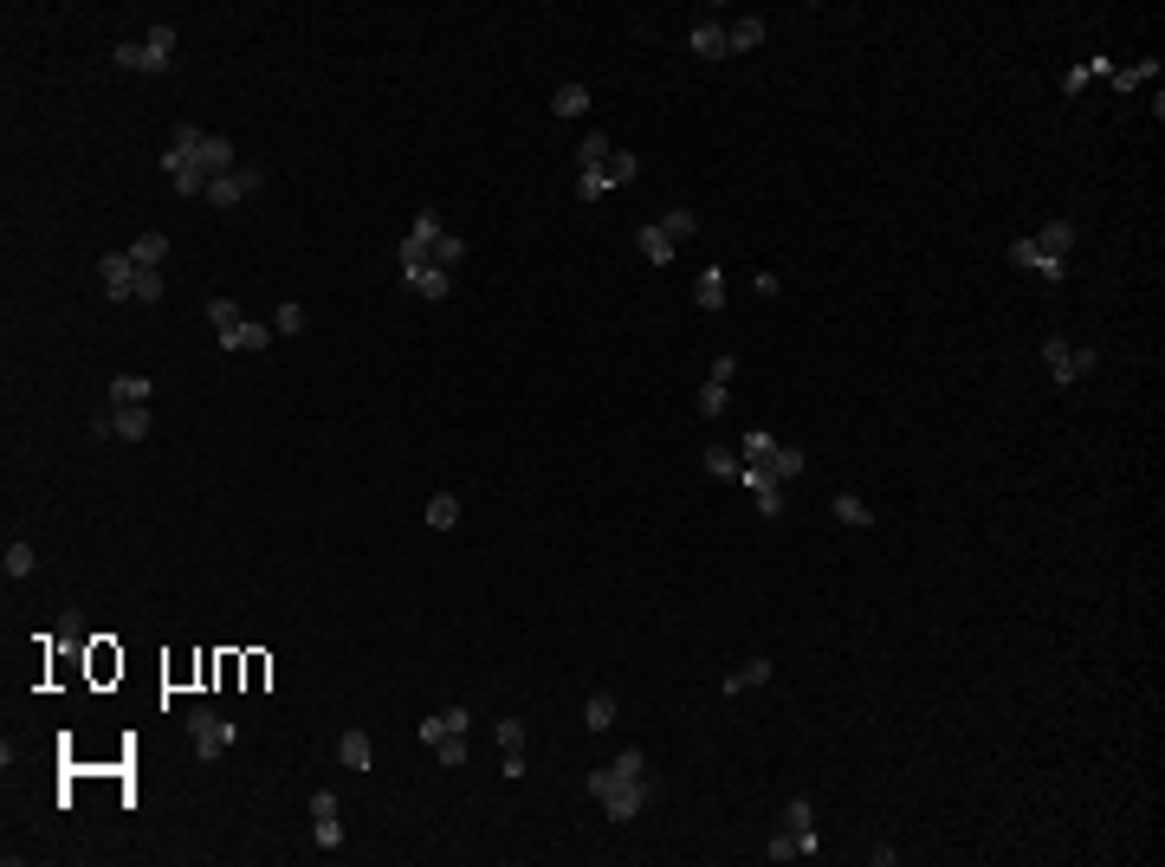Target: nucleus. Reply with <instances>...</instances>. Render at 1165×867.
I'll return each mask as SVG.
<instances>
[{"instance_id":"obj_1","label":"nucleus","mask_w":1165,"mask_h":867,"mask_svg":"<svg viewBox=\"0 0 1165 867\" xmlns=\"http://www.w3.org/2000/svg\"><path fill=\"white\" fill-rule=\"evenodd\" d=\"M162 169H169V182L182 188V195H208L214 175L240 169V162H233V143H227V136H208L201 123H175L169 149H162Z\"/></svg>"},{"instance_id":"obj_2","label":"nucleus","mask_w":1165,"mask_h":867,"mask_svg":"<svg viewBox=\"0 0 1165 867\" xmlns=\"http://www.w3.org/2000/svg\"><path fill=\"white\" fill-rule=\"evenodd\" d=\"M738 460H751L758 473H771L777 486H790V479H803V466H810V453L803 447H784L771 428H751L745 434V447H738Z\"/></svg>"},{"instance_id":"obj_3","label":"nucleus","mask_w":1165,"mask_h":867,"mask_svg":"<svg viewBox=\"0 0 1165 867\" xmlns=\"http://www.w3.org/2000/svg\"><path fill=\"white\" fill-rule=\"evenodd\" d=\"M169 52H175V26L156 20L143 39H117V72H169Z\"/></svg>"},{"instance_id":"obj_4","label":"nucleus","mask_w":1165,"mask_h":867,"mask_svg":"<svg viewBox=\"0 0 1165 867\" xmlns=\"http://www.w3.org/2000/svg\"><path fill=\"white\" fill-rule=\"evenodd\" d=\"M1043 363H1049V382H1055V389H1075L1081 376H1094V369H1101V350H1075L1068 337H1049L1043 343Z\"/></svg>"},{"instance_id":"obj_5","label":"nucleus","mask_w":1165,"mask_h":867,"mask_svg":"<svg viewBox=\"0 0 1165 867\" xmlns=\"http://www.w3.org/2000/svg\"><path fill=\"white\" fill-rule=\"evenodd\" d=\"M188 738H195V758H201V764H214V758H221V751L233 745V738H240V725L221 719L214 706H195V712H188Z\"/></svg>"},{"instance_id":"obj_6","label":"nucleus","mask_w":1165,"mask_h":867,"mask_svg":"<svg viewBox=\"0 0 1165 867\" xmlns=\"http://www.w3.org/2000/svg\"><path fill=\"white\" fill-rule=\"evenodd\" d=\"M441 214H434V208H421L415 220H408V240L402 246H395V259H402V266H428V259H434V246H441Z\"/></svg>"},{"instance_id":"obj_7","label":"nucleus","mask_w":1165,"mask_h":867,"mask_svg":"<svg viewBox=\"0 0 1165 867\" xmlns=\"http://www.w3.org/2000/svg\"><path fill=\"white\" fill-rule=\"evenodd\" d=\"M259 188H266V169L240 162V169H227V175H214V182H208V201H214V208H240V201L259 195Z\"/></svg>"},{"instance_id":"obj_8","label":"nucleus","mask_w":1165,"mask_h":867,"mask_svg":"<svg viewBox=\"0 0 1165 867\" xmlns=\"http://www.w3.org/2000/svg\"><path fill=\"white\" fill-rule=\"evenodd\" d=\"M641 777H648V758H641V751L628 745V751H615V764L589 770V777H583V790H589V796H609L615 783H641Z\"/></svg>"},{"instance_id":"obj_9","label":"nucleus","mask_w":1165,"mask_h":867,"mask_svg":"<svg viewBox=\"0 0 1165 867\" xmlns=\"http://www.w3.org/2000/svg\"><path fill=\"white\" fill-rule=\"evenodd\" d=\"M1004 259H1010V266H1023V272H1036V279H1068V259H1055V253H1043V246H1036V233H1030V240H1010L1004 246Z\"/></svg>"},{"instance_id":"obj_10","label":"nucleus","mask_w":1165,"mask_h":867,"mask_svg":"<svg viewBox=\"0 0 1165 867\" xmlns=\"http://www.w3.org/2000/svg\"><path fill=\"white\" fill-rule=\"evenodd\" d=\"M149 408H104L98 421H91V434H104V440H149Z\"/></svg>"},{"instance_id":"obj_11","label":"nucleus","mask_w":1165,"mask_h":867,"mask_svg":"<svg viewBox=\"0 0 1165 867\" xmlns=\"http://www.w3.org/2000/svg\"><path fill=\"white\" fill-rule=\"evenodd\" d=\"M648 803H654V777H641V783H615V790L602 796V816H609V822H635Z\"/></svg>"},{"instance_id":"obj_12","label":"nucleus","mask_w":1165,"mask_h":867,"mask_svg":"<svg viewBox=\"0 0 1165 867\" xmlns=\"http://www.w3.org/2000/svg\"><path fill=\"white\" fill-rule=\"evenodd\" d=\"M784 829L797 835V855H822V829H816V803H810V796H790V803H784Z\"/></svg>"},{"instance_id":"obj_13","label":"nucleus","mask_w":1165,"mask_h":867,"mask_svg":"<svg viewBox=\"0 0 1165 867\" xmlns=\"http://www.w3.org/2000/svg\"><path fill=\"white\" fill-rule=\"evenodd\" d=\"M98 279H104V298H111V305H130V298H136V259L130 253H104Z\"/></svg>"},{"instance_id":"obj_14","label":"nucleus","mask_w":1165,"mask_h":867,"mask_svg":"<svg viewBox=\"0 0 1165 867\" xmlns=\"http://www.w3.org/2000/svg\"><path fill=\"white\" fill-rule=\"evenodd\" d=\"M738 486H751V499H758V512L764 518H784V486H777L771 473H758V466H738Z\"/></svg>"},{"instance_id":"obj_15","label":"nucleus","mask_w":1165,"mask_h":867,"mask_svg":"<svg viewBox=\"0 0 1165 867\" xmlns=\"http://www.w3.org/2000/svg\"><path fill=\"white\" fill-rule=\"evenodd\" d=\"M402 285L415 298H428V305H441V298L454 292V272H441V266H402Z\"/></svg>"},{"instance_id":"obj_16","label":"nucleus","mask_w":1165,"mask_h":867,"mask_svg":"<svg viewBox=\"0 0 1165 867\" xmlns=\"http://www.w3.org/2000/svg\"><path fill=\"white\" fill-rule=\"evenodd\" d=\"M771 673H777V667H771V654H751L745 667H732V673L719 680V693H725V699H738V693H751V686H771Z\"/></svg>"},{"instance_id":"obj_17","label":"nucleus","mask_w":1165,"mask_h":867,"mask_svg":"<svg viewBox=\"0 0 1165 867\" xmlns=\"http://www.w3.org/2000/svg\"><path fill=\"white\" fill-rule=\"evenodd\" d=\"M466 725H473V712H466V706H447V712H428V719L415 725V738H421V745H441V738L466 732Z\"/></svg>"},{"instance_id":"obj_18","label":"nucleus","mask_w":1165,"mask_h":867,"mask_svg":"<svg viewBox=\"0 0 1165 867\" xmlns=\"http://www.w3.org/2000/svg\"><path fill=\"white\" fill-rule=\"evenodd\" d=\"M279 337L272 324H259V318H246V324H233V330H221V350H233V356H253V350H266V343Z\"/></svg>"},{"instance_id":"obj_19","label":"nucleus","mask_w":1165,"mask_h":867,"mask_svg":"<svg viewBox=\"0 0 1165 867\" xmlns=\"http://www.w3.org/2000/svg\"><path fill=\"white\" fill-rule=\"evenodd\" d=\"M687 52H693V59H732V39H725L719 20H699L687 33Z\"/></svg>"},{"instance_id":"obj_20","label":"nucleus","mask_w":1165,"mask_h":867,"mask_svg":"<svg viewBox=\"0 0 1165 867\" xmlns=\"http://www.w3.org/2000/svg\"><path fill=\"white\" fill-rule=\"evenodd\" d=\"M764 33H771V20H764V13H738V20L725 26L732 52H758V46H764Z\"/></svg>"},{"instance_id":"obj_21","label":"nucleus","mask_w":1165,"mask_h":867,"mask_svg":"<svg viewBox=\"0 0 1165 867\" xmlns=\"http://www.w3.org/2000/svg\"><path fill=\"white\" fill-rule=\"evenodd\" d=\"M635 246H641V259H648V266H667V259H674V233H667L661 227V220H654V227H635Z\"/></svg>"},{"instance_id":"obj_22","label":"nucleus","mask_w":1165,"mask_h":867,"mask_svg":"<svg viewBox=\"0 0 1165 867\" xmlns=\"http://www.w3.org/2000/svg\"><path fill=\"white\" fill-rule=\"evenodd\" d=\"M156 402V382L149 376H117L111 382V408H149Z\"/></svg>"},{"instance_id":"obj_23","label":"nucleus","mask_w":1165,"mask_h":867,"mask_svg":"<svg viewBox=\"0 0 1165 867\" xmlns=\"http://www.w3.org/2000/svg\"><path fill=\"white\" fill-rule=\"evenodd\" d=\"M123 253H130L143 272H162V259H169V233H143V240H130Z\"/></svg>"},{"instance_id":"obj_24","label":"nucleus","mask_w":1165,"mask_h":867,"mask_svg":"<svg viewBox=\"0 0 1165 867\" xmlns=\"http://www.w3.org/2000/svg\"><path fill=\"white\" fill-rule=\"evenodd\" d=\"M693 305H699V311H725V272H719V266H706V272L693 279Z\"/></svg>"},{"instance_id":"obj_25","label":"nucleus","mask_w":1165,"mask_h":867,"mask_svg":"<svg viewBox=\"0 0 1165 867\" xmlns=\"http://www.w3.org/2000/svg\"><path fill=\"white\" fill-rule=\"evenodd\" d=\"M337 758H344L350 770H376V745H369V732H344V738H337Z\"/></svg>"},{"instance_id":"obj_26","label":"nucleus","mask_w":1165,"mask_h":867,"mask_svg":"<svg viewBox=\"0 0 1165 867\" xmlns=\"http://www.w3.org/2000/svg\"><path fill=\"white\" fill-rule=\"evenodd\" d=\"M829 512L842 518V525H855V531H868V525H874V505H868V499H855V492H835V505H829Z\"/></svg>"},{"instance_id":"obj_27","label":"nucleus","mask_w":1165,"mask_h":867,"mask_svg":"<svg viewBox=\"0 0 1165 867\" xmlns=\"http://www.w3.org/2000/svg\"><path fill=\"white\" fill-rule=\"evenodd\" d=\"M615 712H622V706H615V693H589L583 699V725H589V732H609Z\"/></svg>"},{"instance_id":"obj_28","label":"nucleus","mask_w":1165,"mask_h":867,"mask_svg":"<svg viewBox=\"0 0 1165 867\" xmlns=\"http://www.w3.org/2000/svg\"><path fill=\"white\" fill-rule=\"evenodd\" d=\"M1107 72H1114V65H1107V52H1094V59H1081L1075 72H1062V91H1068V98H1075V91L1088 85V78H1107Z\"/></svg>"},{"instance_id":"obj_29","label":"nucleus","mask_w":1165,"mask_h":867,"mask_svg":"<svg viewBox=\"0 0 1165 867\" xmlns=\"http://www.w3.org/2000/svg\"><path fill=\"white\" fill-rule=\"evenodd\" d=\"M0 570H7V583H20V576H33V570H39L33 544H20V538H13V544H7V557H0Z\"/></svg>"},{"instance_id":"obj_30","label":"nucleus","mask_w":1165,"mask_h":867,"mask_svg":"<svg viewBox=\"0 0 1165 867\" xmlns=\"http://www.w3.org/2000/svg\"><path fill=\"white\" fill-rule=\"evenodd\" d=\"M460 525V499L454 492H434L428 499V531H454Z\"/></svg>"},{"instance_id":"obj_31","label":"nucleus","mask_w":1165,"mask_h":867,"mask_svg":"<svg viewBox=\"0 0 1165 867\" xmlns=\"http://www.w3.org/2000/svg\"><path fill=\"white\" fill-rule=\"evenodd\" d=\"M615 156V143L602 130H583V149H577V169H602V162Z\"/></svg>"},{"instance_id":"obj_32","label":"nucleus","mask_w":1165,"mask_h":867,"mask_svg":"<svg viewBox=\"0 0 1165 867\" xmlns=\"http://www.w3.org/2000/svg\"><path fill=\"white\" fill-rule=\"evenodd\" d=\"M699 466H706V473H719V479H738V466H745V460H738L732 447H719V440H712V447L699 453Z\"/></svg>"},{"instance_id":"obj_33","label":"nucleus","mask_w":1165,"mask_h":867,"mask_svg":"<svg viewBox=\"0 0 1165 867\" xmlns=\"http://www.w3.org/2000/svg\"><path fill=\"white\" fill-rule=\"evenodd\" d=\"M609 188H615V182H609V162H602V169H583V175H577V201H583V208H589V201H602Z\"/></svg>"},{"instance_id":"obj_34","label":"nucleus","mask_w":1165,"mask_h":867,"mask_svg":"<svg viewBox=\"0 0 1165 867\" xmlns=\"http://www.w3.org/2000/svg\"><path fill=\"white\" fill-rule=\"evenodd\" d=\"M311 848H344V822H337V816H311Z\"/></svg>"},{"instance_id":"obj_35","label":"nucleus","mask_w":1165,"mask_h":867,"mask_svg":"<svg viewBox=\"0 0 1165 867\" xmlns=\"http://www.w3.org/2000/svg\"><path fill=\"white\" fill-rule=\"evenodd\" d=\"M551 110H557V117H583V110H589V85H564L551 98Z\"/></svg>"},{"instance_id":"obj_36","label":"nucleus","mask_w":1165,"mask_h":867,"mask_svg":"<svg viewBox=\"0 0 1165 867\" xmlns=\"http://www.w3.org/2000/svg\"><path fill=\"white\" fill-rule=\"evenodd\" d=\"M725 395H732V389L706 376V389H699V421H719V415H725Z\"/></svg>"},{"instance_id":"obj_37","label":"nucleus","mask_w":1165,"mask_h":867,"mask_svg":"<svg viewBox=\"0 0 1165 867\" xmlns=\"http://www.w3.org/2000/svg\"><path fill=\"white\" fill-rule=\"evenodd\" d=\"M1107 78H1114L1120 91H1140L1146 78H1159V59H1140V65H1127V72H1107Z\"/></svg>"},{"instance_id":"obj_38","label":"nucleus","mask_w":1165,"mask_h":867,"mask_svg":"<svg viewBox=\"0 0 1165 867\" xmlns=\"http://www.w3.org/2000/svg\"><path fill=\"white\" fill-rule=\"evenodd\" d=\"M635 175H641V156H635V149H615V156H609V182L622 188V182H635Z\"/></svg>"},{"instance_id":"obj_39","label":"nucleus","mask_w":1165,"mask_h":867,"mask_svg":"<svg viewBox=\"0 0 1165 867\" xmlns=\"http://www.w3.org/2000/svg\"><path fill=\"white\" fill-rule=\"evenodd\" d=\"M492 745H499V751H525V719H499V725H492Z\"/></svg>"},{"instance_id":"obj_40","label":"nucleus","mask_w":1165,"mask_h":867,"mask_svg":"<svg viewBox=\"0 0 1165 867\" xmlns=\"http://www.w3.org/2000/svg\"><path fill=\"white\" fill-rule=\"evenodd\" d=\"M460 259H466V240H454V233H441V246H434V259H428V266H441V272H454V266H460Z\"/></svg>"},{"instance_id":"obj_41","label":"nucleus","mask_w":1165,"mask_h":867,"mask_svg":"<svg viewBox=\"0 0 1165 867\" xmlns=\"http://www.w3.org/2000/svg\"><path fill=\"white\" fill-rule=\"evenodd\" d=\"M305 305H279V318H272V330H279V337H305Z\"/></svg>"},{"instance_id":"obj_42","label":"nucleus","mask_w":1165,"mask_h":867,"mask_svg":"<svg viewBox=\"0 0 1165 867\" xmlns=\"http://www.w3.org/2000/svg\"><path fill=\"white\" fill-rule=\"evenodd\" d=\"M208 324L214 330H233V324H246V311L233 305V298H214V305H208Z\"/></svg>"},{"instance_id":"obj_43","label":"nucleus","mask_w":1165,"mask_h":867,"mask_svg":"<svg viewBox=\"0 0 1165 867\" xmlns=\"http://www.w3.org/2000/svg\"><path fill=\"white\" fill-rule=\"evenodd\" d=\"M162 292H169V279H162V272H143V266H136V298H143V305H156Z\"/></svg>"},{"instance_id":"obj_44","label":"nucleus","mask_w":1165,"mask_h":867,"mask_svg":"<svg viewBox=\"0 0 1165 867\" xmlns=\"http://www.w3.org/2000/svg\"><path fill=\"white\" fill-rule=\"evenodd\" d=\"M434 758H441V764H466V732L441 738V745H434Z\"/></svg>"},{"instance_id":"obj_45","label":"nucleus","mask_w":1165,"mask_h":867,"mask_svg":"<svg viewBox=\"0 0 1165 867\" xmlns=\"http://www.w3.org/2000/svg\"><path fill=\"white\" fill-rule=\"evenodd\" d=\"M764 855H771V861H790V855H797V835H790V829H777V835H771V848H764Z\"/></svg>"}]
</instances>
